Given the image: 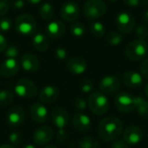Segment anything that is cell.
<instances>
[{"label":"cell","instance_id":"cell-44","mask_svg":"<svg viewBox=\"0 0 148 148\" xmlns=\"http://www.w3.org/2000/svg\"><path fill=\"white\" fill-rule=\"evenodd\" d=\"M13 4H14V7L15 8H16V9H22L24 6V2H23V0H15L14 3H13Z\"/></svg>","mask_w":148,"mask_h":148},{"label":"cell","instance_id":"cell-47","mask_svg":"<svg viewBox=\"0 0 148 148\" xmlns=\"http://www.w3.org/2000/svg\"><path fill=\"white\" fill-rule=\"evenodd\" d=\"M0 148H15L13 146L11 145H8V144H4V145H2L0 146Z\"/></svg>","mask_w":148,"mask_h":148},{"label":"cell","instance_id":"cell-38","mask_svg":"<svg viewBox=\"0 0 148 148\" xmlns=\"http://www.w3.org/2000/svg\"><path fill=\"white\" fill-rule=\"evenodd\" d=\"M140 74L142 77L148 80V57L146 58L140 64Z\"/></svg>","mask_w":148,"mask_h":148},{"label":"cell","instance_id":"cell-12","mask_svg":"<svg viewBox=\"0 0 148 148\" xmlns=\"http://www.w3.org/2000/svg\"><path fill=\"white\" fill-rule=\"evenodd\" d=\"M61 16L67 22L75 21L80 14L79 5L74 1H69L63 3L61 8Z\"/></svg>","mask_w":148,"mask_h":148},{"label":"cell","instance_id":"cell-9","mask_svg":"<svg viewBox=\"0 0 148 148\" xmlns=\"http://www.w3.org/2000/svg\"><path fill=\"white\" fill-rule=\"evenodd\" d=\"M99 88L104 95H114L118 92L121 88V81L115 75L104 76L99 84Z\"/></svg>","mask_w":148,"mask_h":148},{"label":"cell","instance_id":"cell-33","mask_svg":"<svg viewBox=\"0 0 148 148\" xmlns=\"http://www.w3.org/2000/svg\"><path fill=\"white\" fill-rule=\"evenodd\" d=\"M12 27V21L10 18L3 17L0 19V30L3 32L9 31Z\"/></svg>","mask_w":148,"mask_h":148},{"label":"cell","instance_id":"cell-43","mask_svg":"<svg viewBox=\"0 0 148 148\" xmlns=\"http://www.w3.org/2000/svg\"><path fill=\"white\" fill-rule=\"evenodd\" d=\"M7 47V41L3 35L0 34V53L4 51Z\"/></svg>","mask_w":148,"mask_h":148},{"label":"cell","instance_id":"cell-28","mask_svg":"<svg viewBox=\"0 0 148 148\" xmlns=\"http://www.w3.org/2000/svg\"><path fill=\"white\" fill-rule=\"evenodd\" d=\"M14 95L9 90L0 91V107H7L13 101Z\"/></svg>","mask_w":148,"mask_h":148},{"label":"cell","instance_id":"cell-31","mask_svg":"<svg viewBox=\"0 0 148 148\" xmlns=\"http://www.w3.org/2000/svg\"><path fill=\"white\" fill-rule=\"evenodd\" d=\"M4 55L7 58L16 59L19 55V49L16 45H9L4 50Z\"/></svg>","mask_w":148,"mask_h":148},{"label":"cell","instance_id":"cell-7","mask_svg":"<svg viewBox=\"0 0 148 148\" xmlns=\"http://www.w3.org/2000/svg\"><path fill=\"white\" fill-rule=\"evenodd\" d=\"M115 108L121 113H130L135 110L134 96L127 93L120 92L114 97Z\"/></svg>","mask_w":148,"mask_h":148},{"label":"cell","instance_id":"cell-15","mask_svg":"<svg viewBox=\"0 0 148 148\" xmlns=\"http://www.w3.org/2000/svg\"><path fill=\"white\" fill-rule=\"evenodd\" d=\"M122 81L124 85L132 89H137L140 88L143 85V77L140 73L136 71H127L124 73Z\"/></svg>","mask_w":148,"mask_h":148},{"label":"cell","instance_id":"cell-10","mask_svg":"<svg viewBox=\"0 0 148 148\" xmlns=\"http://www.w3.org/2000/svg\"><path fill=\"white\" fill-rule=\"evenodd\" d=\"M25 119V111L24 109L20 106H14L9 108L7 114H6V120L10 126L16 127L21 126Z\"/></svg>","mask_w":148,"mask_h":148},{"label":"cell","instance_id":"cell-48","mask_svg":"<svg viewBox=\"0 0 148 148\" xmlns=\"http://www.w3.org/2000/svg\"><path fill=\"white\" fill-rule=\"evenodd\" d=\"M23 148H36V147H35V146H33V145H31V144H29V145L24 146Z\"/></svg>","mask_w":148,"mask_h":148},{"label":"cell","instance_id":"cell-42","mask_svg":"<svg viewBox=\"0 0 148 148\" xmlns=\"http://www.w3.org/2000/svg\"><path fill=\"white\" fill-rule=\"evenodd\" d=\"M123 2L125 3V4L131 8L138 7L140 3V0H123Z\"/></svg>","mask_w":148,"mask_h":148},{"label":"cell","instance_id":"cell-49","mask_svg":"<svg viewBox=\"0 0 148 148\" xmlns=\"http://www.w3.org/2000/svg\"><path fill=\"white\" fill-rule=\"evenodd\" d=\"M145 94H146V95L147 96L148 98V83L147 84V86L145 87Z\"/></svg>","mask_w":148,"mask_h":148},{"label":"cell","instance_id":"cell-27","mask_svg":"<svg viewBox=\"0 0 148 148\" xmlns=\"http://www.w3.org/2000/svg\"><path fill=\"white\" fill-rule=\"evenodd\" d=\"M107 42L111 46H117L121 44L123 41V36L121 32L111 31L107 35L106 37Z\"/></svg>","mask_w":148,"mask_h":148},{"label":"cell","instance_id":"cell-32","mask_svg":"<svg viewBox=\"0 0 148 148\" xmlns=\"http://www.w3.org/2000/svg\"><path fill=\"white\" fill-rule=\"evenodd\" d=\"M80 88H81V90L83 92V93H90L93 91L94 88H95V85H94V82L89 80V79H84L83 81H82L81 82V85H80Z\"/></svg>","mask_w":148,"mask_h":148},{"label":"cell","instance_id":"cell-4","mask_svg":"<svg viewBox=\"0 0 148 148\" xmlns=\"http://www.w3.org/2000/svg\"><path fill=\"white\" fill-rule=\"evenodd\" d=\"M14 27L16 32L20 35L30 36L36 31V23L31 15L22 14L16 18L14 22Z\"/></svg>","mask_w":148,"mask_h":148},{"label":"cell","instance_id":"cell-46","mask_svg":"<svg viewBox=\"0 0 148 148\" xmlns=\"http://www.w3.org/2000/svg\"><path fill=\"white\" fill-rule=\"evenodd\" d=\"M29 3H32V4H37V3H41L42 0H27Z\"/></svg>","mask_w":148,"mask_h":148},{"label":"cell","instance_id":"cell-26","mask_svg":"<svg viewBox=\"0 0 148 148\" xmlns=\"http://www.w3.org/2000/svg\"><path fill=\"white\" fill-rule=\"evenodd\" d=\"M79 148H101L99 141L91 137V136H85L82 138L78 144Z\"/></svg>","mask_w":148,"mask_h":148},{"label":"cell","instance_id":"cell-11","mask_svg":"<svg viewBox=\"0 0 148 148\" xmlns=\"http://www.w3.org/2000/svg\"><path fill=\"white\" fill-rule=\"evenodd\" d=\"M55 132L49 126H42L38 127L33 134V140L36 144L42 146L46 145L54 138Z\"/></svg>","mask_w":148,"mask_h":148},{"label":"cell","instance_id":"cell-39","mask_svg":"<svg viewBox=\"0 0 148 148\" xmlns=\"http://www.w3.org/2000/svg\"><path fill=\"white\" fill-rule=\"evenodd\" d=\"M55 55L57 57V59H59L60 61L66 60V58L68 56V53H67V51L63 48H57L55 50Z\"/></svg>","mask_w":148,"mask_h":148},{"label":"cell","instance_id":"cell-2","mask_svg":"<svg viewBox=\"0 0 148 148\" xmlns=\"http://www.w3.org/2000/svg\"><path fill=\"white\" fill-rule=\"evenodd\" d=\"M125 54L131 61H140L148 54L147 42L145 39H135L126 47Z\"/></svg>","mask_w":148,"mask_h":148},{"label":"cell","instance_id":"cell-29","mask_svg":"<svg viewBox=\"0 0 148 148\" xmlns=\"http://www.w3.org/2000/svg\"><path fill=\"white\" fill-rule=\"evenodd\" d=\"M90 31L93 36L96 37H102L105 35L106 29L102 23L101 22H94L90 25Z\"/></svg>","mask_w":148,"mask_h":148},{"label":"cell","instance_id":"cell-34","mask_svg":"<svg viewBox=\"0 0 148 148\" xmlns=\"http://www.w3.org/2000/svg\"><path fill=\"white\" fill-rule=\"evenodd\" d=\"M136 36L139 39H145L148 36V28L145 24H140L136 28Z\"/></svg>","mask_w":148,"mask_h":148},{"label":"cell","instance_id":"cell-37","mask_svg":"<svg viewBox=\"0 0 148 148\" xmlns=\"http://www.w3.org/2000/svg\"><path fill=\"white\" fill-rule=\"evenodd\" d=\"M10 8V0H0V16H4Z\"/></svg>","mask_w":148,"mask_h":148},{"label":"cell","instance_id":"cell-3","mask_svg":"<svg viewBox=\"0 0 148 148\" xmlns=\"http://www.w3.org/2000/svg\"><path fill=\"white\" fill-rule=\"evenodd\" d=\"M88 105L92 113L96 115H102L109 109V101L106 95L101 92L92 93L88 101Z\"/></svg>","mask_w":148,"mask_h":148},{"label":"cell","instance_id":"cell-25","mask_svg":"<svg viewBox=\"0 0 148 148\" xmlns=\"http://www.w3.org/2000/svg\"><path fill=\"white\" fill-rule=\"evenodd\" d=\"M39 13H40V16L42 19L49 21L53 18V16L55 15V10H54V7L51 3H44L40 6Z\"/></svg>","mask_w":148,"mask_h":148},{"label":"cell","instance_id":"cell-13","mask_svg":"<svg viewBox=\"0 0 148 148\" xmlns=\"http://www.w3.org/2000/svg\"><path fill=\"white\" fill-rule=\"evenodd\" d=\"M51 121L58 129H64L69 122L68 111L63 108H56L51 112Z\"/></svg>","mask_w":148,"mask_h":148},{"label":"cell","instance_id":"cell-19","mask_svg":"<svg viewBox=\"0 0 148 148\" xmlns=\"http://www.w3.org/2000/svg\"><path fill=\"white\" fill-rule=\"evenodd\" d=\"M86 61L79 56H74L67 62V69L74 75H82L87 70Z\"/></svg>","mask_w":148,"mask_h":148},{"label":"cell","instance_id":"cell-18","mask_svg":"<svg viewBox=\"0 0 148 148\" xmlns=\"http://www.w3.org/2000/svg\"><path fill=\"white\" fill-rule=\"evenodd\" d=\"M19 70V63L16 59L6 58L0 64V75L3 77H12Z\"/></svg>","mask_w":148,"mask_h":148},{"label":"cell","instance_id":"cell-8","mask_svg":"<svg viewBox=\"0 0 148 148\" xmlns=\"http://www.w3.org/2000/svg\"><path fill=\"white\" fill-rule=\"evenodd\" d=\"M136 21L134 16L127 12H121L116 16V26L121 33L128 34L135 28Z\"/></svg>","mask_w":148,"mask_h":148},{"label":"cell","instance_id":"cell-30","mask_svg":"<svg viewBox=\"0 0 148 148\" xmlns=\"http://www.w3.org/2000/svg\"><path fill=\"white\" fill-rule=\"evenodd\" d=\"M70 32L73 36L76 37H81L85 35L86 29L84 24H82V23H75L70 27Z\"/></svg>","mask_w":148,"mask_h":148},{"label":"cell","instance_id":"cell-41","mask_svg":"<svg viewBox=\"0 0 148 148\" xmlns=\"http://www.w3.org/2000/svg\"><path fill=\"white\" fill-rule=\"evenodd\" d=\"M67 139V133L65 132L64 129H59L56 134V140L58 142L62 143L64 142Z\"/></svg>","mask_w":148,"mask_h":148},{"label":"cell","instance_id":"cell-16","mask_svg":"<svg viewBox=\"0 0 148 148\" xmlns=\"http://www.w3.org/2000/svg\"><path fill=\"white\" fill-rule=\"evenodd\" d=\"M29 115L36 123H44L48 119V109L39 102L34 103L29 108Z\"/></svg>","mask_w":148,"mask_h":148},{"label":"cell","instance_id":"cell-21","mask_svg":"<svg viewBox=\"0 0 148 148\" xmlns=\"http://www.w3.org/2000/svg\"><path fill=\"white\" fill-rule=\"evenodd\" d=\"M66 30L64 23L60 20H53L49 23L46 28L47 34L52 38H58L64 35Z\"/></svg>","mask_w":148,"mask_h":148},{"label":"cell","instance_id":"cell-20","mask_svg":"<svg viewBox=\"0 0 148 148\" xmlns=\"http://www.w3.org/2000/svg\"><path fill=\"white\" fill-rule=\"evenodd\" d=\"M72 124L77 131L87 132L91 127V120L88 115L82 113H77L73 116Z\"/></svg>","mask_w":148,"mask_h":148},{"label":"cell","instance_id":"cell-51","mask_svg":"<svg viewBox=\"0 0 148 148\" xmlns=\"http://www.w3.org/2000/svg\"><path fill=\"white\" fill-rule=\"evenodd\" d=\"M109 1H110V2H116L117 0H109Z\"/></svg>","mask_w":148,"mask_h":148},{"label":"cell","instance_id":"cell-14","mask_svg":"<svg viewBox=\"0 0 148 148\" xmlns=\"http://www.w3.org/2000/svg\"><path fill=\"white\" fill-rule=\"evenodd\" d=\"M123 139L129 145L138 144L143 139V130L139 126L131 125L125 129Z\"/></svg>","mask_w":148,"mask_h":148},{"label":"cell","instance_id":"cell-22","mask_svg":"<svg viewBox=\"0 0 148 148\" xmlns=\"http://www.w3.org/2000/svg\"><path fill=\"white\" fill-rule=\"evenodd\" d=\"M22 68L28 72H35L39 69L40 62L37 57L33 54H25L21 58Z\"/></svg>","mask_w":148,"mask_h":148},{"label":"cell","instance_id":"cell-17","mask_svg":"<svg viewBox=\"0 0 148 148\" xmlns=\"http://www.w3.org/2000/svg\"><path fill=\"white\" fill-rule=\"evenodd\" d=\"M59 95H60V91L56 87L52 85H48L43 87L40 91L39 99L43 103L50 104L57 101Z\"/></svg>","mask_w":148,"mask_h":148},{"label":"cell","instance_id":"cell-40","mask_svg":"<svg viewBox=\"0 0 148 148\" xmlns=\"http://www.w3.org/2000/svg\"><path fill=\"white\" fill-rule=\"evenodd\" d=\"M112 148H129V144H127L124 139L122 140H114V141L112 143Z\"/></svg>","mask_w":148,"mask_h":148},{"label":"cell","instance_id":"cell-50","mask_svg":"<svg viewBox=\"0 0 148 148\" xmlns=\"http://www.w3.org/2000/svg\"><path fill=\"white\" fill-rule=\"evenodd\" d=\"M44 148H58L57 147L54 146V145H49V146H46Z\"/></svg>","mask_w":148,"mask_h":148},{"label":"cell","instance_id":"cell-6","mask_svg":"<svg viewBox=\"0 0 148 148\" xmlns=\"http://www.w3.org/2000/svg\"><path fill=\"white\" fill-rule=\"evenodd\" d=\"M14 91L19 97L23 99L34 98L38 93L36 84L30 80L25 78L19 80L16 83L14 87Z\"/></svg>","mask_w":148,"mask_h":148},{"label":"cell","instance_id":"cell-36","mask_svg":"<svg viewBox=\"0 0 148 148\" xmlns=\"http://www.w3.org/2000/svg\"><path fill=\"white\" fill-rule=\"evenodd\" d=\"M10 142L14 146H18L21 144L22 141V136L18 132H12L9 136Z\"/></svg>","mask_w":148,"mask_h":148},{"label":"cell","instance_id":"cell-35","mask_svg":"<svg viewBox=\"0 0 148 148\" xmlns=\"http://www.w3.org/2000/svg\"><path fill=\"white\" fill-rule=\"evenodd\" d=\"M75 108L79 110V111H83L86 109L87 106H88V102L87 101L83 98V97H78L75 99V102H74Z\"/></svg>","mask_w":148,"mask_h":148},{"label":"cell","instance_id":"cell-5","mask_svg":"<svg viewBox=\"0 0 148 148\" xmlns=\"http://www.w3.org/2000/svg\"><path fill=\"white\" fill-rule=\"evenodd\" d=\"M107 11V4L102 0H88L83 6L84 16L90 20L102 16Z\"/></svg>","mask_w":148,"mask_h":148},{"label":"cell","instance_id":"cell-1","mask_svg":"<svg viewBox=\"0 0 148 148\" xmlns=\"http://www.w3.org/2000/svg\"><path fill=\"white\" fill-rule=\"evenodd\" d=\"M123 133V123L115 116H108L101 121L98 126L99 137L105 142L118 139Z\"/></svg>","mask_w":148,"mask_h":148},{"label":"cell","instance_id":"cell-45","mask_svg":"<svg viewBox=\"0 0 148 148\" xmlns=\"http://www.w3.org/2000/svg\"><path fill=\"white\" fill-rule=\"evenodd\" d=\"M142 17H143V19H144V21H145V22L148 23V10H146V11L143 13Z\"/></svg>","mask_w":148,"mask_h":148},{"label":"cell","instance_id":"cell-23","mask_svg":"<svg viewBox=\"0 0 148 148\" xmlns=\"http://www.w3.org/2000/svg\"><path fill=\"white\" fill-rule=\"evenodd\" d=\"M32 43L34 48L37 51L41 52L46 51L49 47V41L48 37L42 33H36V35H34Z\"/></svg>","mask_w":148,"mask_h":148},{"label":"cell","instance_id":"cell-24","mask_svg":"<svg viewBox=\"0 0 148 148\" xmlns=\"http://www.w3.org/2000/svg\"><path fill=\"white\" fill-rule=\"evenodd\" d=\"M135 109L138 114L143 118L148 119V101L142 96H134Z\"/></svg>","mask_w":148,"mask_h":148}]
</instances>
